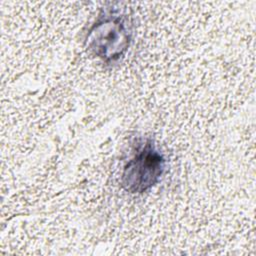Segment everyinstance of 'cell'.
Instances as JSON below:
<instances>
[{
  "label": "cell",
  "mask_w": 256,
  "mask_h": 256,
  "mask_svg": "<svg viewBox=\"0 0 256 256\" xmlns=\"http://www.w3.org/2000/svg\"><path fill=\"white\" fill-rule=\"evenodd\" d=\"M132 41V28L127 15L117 11H104L86 35L88 50L106 64L120 61Z\"/></svg>",
  "instance_id": "6da1fadb"
},
{
  "label": "cell",
  "mask_w": 256,
  "mask_h": 256,
  "mask_svg": "<svg viewBox=\"0 0 256 256\" xmlns=\"http://www.w3.org/2000/svg\"><path fill=\"white\" fill-rule=\"evenodd\" d=\"M166 161L151 141H146L125 164L121 186L129 193H143L154 187L164 174Z\"/></svg>",
  "instance_id": "7a4b0ae2"
}]
</instances>
